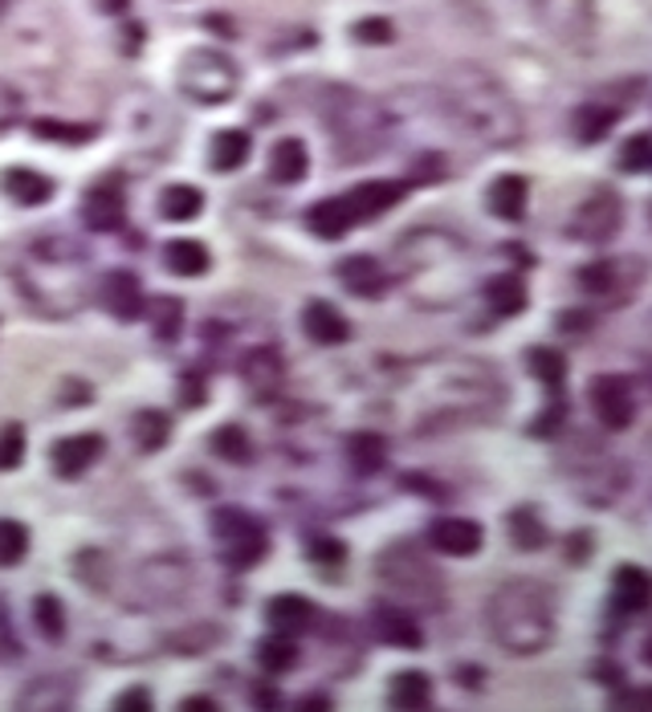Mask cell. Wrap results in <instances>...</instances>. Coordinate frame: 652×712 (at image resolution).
<instances>
[{
    "label": "cell",
    "mask_w": 652,
    "mask_h": 712,
    "mask_svg": "<svg viewBox=\"0 0 652 712\" xmlns=\"http://www.w3.org/2000/svg\"><path fill=\"white\" fill-rule=\"evenodd\" d=\"M493 640L514 655H538L547 652L554 640V611L551 595L530 578H514V583L497 586L485 607Z\"/></svg>",
    "instance_id": "6da1fadb"
},
{
    "label": "cell",
    "mask_w": 652,
    "mask_h": 712,
    "mask_svg": "<svg viewBox=\"0 0 652 712\" xmlns=\"http://www.w3.org/2000/svg\"><path fill=\"white\" fill-rule=\"evenodd\" d=\"M445 102H449L453 118L485 142L506 147V142H514L522 135V118L514 111L510 94L493 78L473 70V66H457L453 70V78L445 82Z\"/></svg>",
    "instance_id": "7a4b0ae2"
},
{
    "label": "cell",
    "mask_w": 652,
    "mask_h": 712,
    "mask_svg": "<svg viewBox=\"0 0 652 712\" xmlns=\"http://www.w3.org/2000/svg\"><path fill=\"white\" fill-rule=\"evenodd\" d=\"M322 118L331 127L339 159H367L384 147V106L347 85H331L322 99Z\"/></svg>",
    "instance_id": "3957f363"
},
{
    "label": "cell",
    "mask_w": 652,
    "mask_h": 712,
    "mask_svg": "<svg viewBox=\"0 0 652 712\" xmlns=\"http://www.w3.org/2000/svg\"><path fill=\"white\" fill-rule=\"evenodd\" d=\"M379 583L388 586L396 602H408V607H421V611H436L445 602V583L428 562H424L412 546H391L379 558Z\"/></svg>",
    "instance_id": "277c9868"
},
{
    "label": "cell",
    "mask_w": 652,
    "mask_h": 712,
    "mask_svg": "<svg viewBox=\"0 0 652 712\" xmlns=\"http://www.w3.org/2000/svg\"><path fill=\"white\" fill-rule=\"evenodd\" d=\"M237 85H241V70L229 54L201 45L180 57V90L196 106H225L237 94Z\"/></svg>",
    "instance_id": "5b68a950"
},
{
    "label": "cell",
    "mask_w": 652,
    "mask_h": 712,
    "mask_svg": "<svg viewBox=\"0 0 652 712\" xmlns=\"http://www.w3.org/2000/svg\"><path fill=\"white\" fill-rule=\"evenodd\" d=\"M213 538H217L220 554L232 570H249L258 566L265 550H270V533L261 526L253 513L237 509V505H225L213 517Z\"/></svg>",
    "instance_id": "8992f818"
},
{
    "label": "cell",
    "mask_w": 652,
    "mask_h": 712,
    "mask_svg": "<svg viewBox=\"0 0 652 712\" xmlns=\"http://www.w3.org/2000/svg\"><path fill=\"white\" fill-rule=\"evenodd\" d=\"M587 399H592L599 427H608V432H624L637 420V395L620 375H595L592 387H587Z\"/></svg>",
    "instance_id": "52a82bcc"
},
{
    "label": "cell",
    "mask_w": 652,
    "mask_h": 712,
    "mask_svg": "<svg viewBox=\"0 0 652 712\" xmlns=\"http://www.w3.org/2000/svg\"><path fill=\"white\" fill-rule=\"evenodd\" d=\"M620 220H624V204L611 196L608 187H599L595 196H587L580 204V213L571 220V237H575V241H587V244H604L616 237Z\"/></svg>",
    "instance_id": "ba28073f"
},
{
    "label": "cell",
    "mask_w": 652,
    "mask_h": 712,
    "mask_svg": "<svg viewBox=\"0 0 652 712\" xmlns=\"http://www.w3.org/2000/svg\"><path fill=\"white\" fill-rule=\"evenodd\" d=\"M139 586L147 590L151 602H180L192 586V570H188V562H180V558H151V562L139 570Z\"/></svg>",
    "instance_id": "9c48e42d"
},
{
    "label": "cell",
    "mask_w": 652,
    "mask_h": 712,
    "mask_svg": "<svg viewBox=\"0 0 652 712\" xmlns=\"http://www.w3.org/2000/svg\"><path fill=\"white\" fill-rule=\"evenodd\" d=\"M82 220L90 232H118L127 225V199H123V184L118 180H102L87 192L82 199Z\"/></svg>",
    "instance_id": "30bf717a"
},
{
    "label": "cell",
    "mask_w": 652,
    "mask_h": 712,
    "mask_svg": "<svg viewBox=\"0 0 652 712\" xmlns=\"http://www.w3.org/2000/svg\"><path fill=\"white\" fill-rule=\"evenodd\" d=\"M102 448H106V440H102L99 432H78V436H66V440H58L49 448V464H54V472H58L61 481H73V476H82L99 460Z\"/></svg>",
    "instance_id": "8fae6325"
},
{
    "label": "cell",
    "mask_w": 652,
    "mask_h": 712,
    "mask_svg": "<svg viewBox=\"0 0 652 712\" xmlns=\"http://www.w3.org/2000/svg\"><path fill=\"white\" fill-rule=\"evenodd\" d=\"M481 533L478 521H469V517H441L428 526V546H433L436 554H449V558H469L481 550Z\"/></svg>",
    "instance_id": "7c38bea8"
},
{
    "label": "cell",
    "mask_w": 652,
    "mask_h": 712,
    "mask_svg": "<svg viewBox=\"0 0 652 712\" xmlns=\"http://www.w3.org/2000/svg\"><path fill=\"white\" fill-rule=\"evenodd\" d=\"M99 298L106 310L115 313L118 322H130V318L144 313L147 294H144V285H139V277H135L130 269H111L99 285Z\"/></svg>",
    "instance_id": "4fadbf2b"
},
{
    "label": "cell",
    "mask_w": 652,
    "mask_h": 712,
    "mask_svg": "<svg viewBox=\"0 0 652 712\" xmlns=\"http://www.w3.org/2000/svg\"><path fill=\"white\" fill-rule=\"evenodd\" d=\"M404 192H408L404 180H367V184L351 187L347 199L359 220H376V216L391 213V208L404 199Z\"/></svg>",
    "instance_id": "5bb4252c"
},
{
    "label": "cell",
    "mask_w": 652,
    "mask_h": 712,
    "mask_svg": "<svg viewBox=\"0 0 652 712\" xmlns=\"http://www.w3.org/2000/svg\"><path fill=\"white\" fill-rule=\"evenodd\" d=\"M587 4L592 0H538V16L554 37L575 42V37H587V16H592Z\"/></svg>",
    "instance_id": "9a60e30c"
},
{
    "label": "cell",
    "mask_w": 652,
    "mask_h": 712,
    "mask_svg": "<svg viewBox=\"0 0 652 712\" xmlns=\"http://www.w3.org/2000/svg\"><path fill=\"white\" fill-rule=\"evenodd\" d=\"M355 225H359V216H355L347 196L319 199V204L306 213V228H310L314 237H322V241H339V237H347Z\"/></svg>",
    "instance_id": "2e32d148"
},
{
    "label": "cell",
    "mask_w": 652,
    "mask_h": 712,
    "mask_svg": "<svg viewBox=\"0 0 652 712\" xmlns=\"http://www.w3.org/2000/svg\"><path fill=\"white\" fill-rule=\"evenodd\" d=\"M314 619H319V611H314V602L302 595H274L265 602V623H274V631L290 635V640L294 635H302V631H310Z\"/></svg>",
    "instance_id": "e0dca14e"
},
{
    "label": "cell",
    "mask_w": 652,
    "mask_h": 712,
    "mask_svg": "<svg viewBox=\"0 0 652 712\" xmlns=\"http://www.w3.org/2000/svg\"><path fill=\"white\" fill-rule=\"evenodd\" d=\"M16 709H30V712L73 709V680L70 676H37V680L16 697Z\"/></svg>",
    "instance_id": "ac0fdd59"
},
{
    "label": "cell",
    "mask_w": 652,
    "mask_h": 712,
    "mask_svg": "<svg viewBox=\"0 0 652 712\" xmlns=\"http://www.w3.org/2000/svg\"><path fill=\"white\" fill-rule=\"evenodd\" d=\"M334 273H339V282L347 285L355 298H379V294H384V285H388V273H384V265H379L376 256H367V253L343 256Z\"/></svg>",
    "instance_id": "d6986e66"
},
{
    "label": "cell",
    "mask_w": 652,
    "mask_h": 712,
    "mask_svg": "<svg viewBox=\"0 0 652 712\" xmlns=\"http://www.w3.org/2000/svg\"><path fill=\"white\" fill-rule=\"evenodd\" d=\"M302 330L306 338L319 342V346H343L351 338V322L334 310L331 301H310L302 310Z\"/></svg>",
    "instance_id": "ffe728a7"
},
{
    "label": "cell",
    "mask_w": 652,
    "mask_h": 712,
    "mask_svg": "<svg viewBox=\"0 0 652 712\" xmlns=\"http://www.w3.org/2000/svg\"><path fill=\"white\" fill-rule=\"evenodd\" d=\"M371 631L379 635V643L408 647V652H416V647L424 643L421 623H416L408 611H400V607H379V611L371 615Z\"/></svg>",
    "instance_id": "44dd1931"
},
{
    "label": "cell",
    "mask_w": 652,
    "mask_h": 712,
    "mask_svg": "<svg viewBox=\"0 0 652 712\" xmlns=\"http://www.w3.org/2000/svg\"><path fill=\"white\" fill-rule=\"evenodd\" d=\"M611 595H616V607L620 611H628V615H640V611H649L652 607V574L649 570H640V566H616V574H611Z\"/></svg>",
    "instance_id": "7402d4cb"
},
{
    "label": "cell",
    "mask_w": 652,
    "mask_h": 712,
    "mask_svg": "<svg viewBox=\"0 0 652 712\" xmlns=\"http://www.w3.org/2000/svg\"><path fill=\"white\" fill-rule=\"evenodd\" d=\"M0 192L16 199V204H25V208H37V204L54 196V180L33 168H9L0 175Z\"/></svg>",
    "instance_id": "603a6c76"
},
{
    "label": "cell",
    "mask_w": 652,
    "mask_h": 712,
    "mask_svg": "<svg viewBox=\"0 0 652 712\" xmlns=\"http://www.w3.org/2000/svg\"><path fill=\"white\" fill-rule=\"evenodd\" d=\"M241 375H245V383L253 387L261 399H270L277 387H282L286 363H282V355H277L274 346H258V351H249V355H245V367H241Z\"/></svg>",
    "instance_id": "cb8c5ba5"
},
{
    "label": "cell",
    "mask_w": 652,
    "mask_h": 712,
    "mask_svg": "<svg viewBox=\"0 0 652 712\" xmlns=\"http://www.w3.org/2000/svg\"><path fill=\"white\" fill-rule=\"evenodd\" d=\"M526 196H530V184L522 175H497L485 192V208H490L497 220H522L526 213Z\"/></svg>",
    "instance_id": "d4e9b609"
},
{
    "label": "cell",
    "mask_w": 652,
    "mask_h": 712,
    "mask_svg": "<svg viewBox=\"0 0 652 712\" xmlns=\"http://www.w3.org/2000/svg\"><path fill=\"white\" fill-rule=\"evenodd\" d=\"M306 171H310V151H306L302 139H277L274 151H270V175L277 184H302Z\"/></svg>",
    "instance_id": "484cf974"
},
{
    "label": "cell",
    "mask_w": 652,
    "mask_h": 712,
    "mask_svg": "<svg viewBox=\"0 0 652 712\" xmlns=\"http://www.w3.org/2000/svg\"><path fill=\"white\" fill-rule=\"evenodd\" d=\"M624 106H608V102H583L575 118H571V127H575V139L580 142H599L608 139L611 127L620 123Z\"/></svg>",
    "instance_id": "4316f807"
},
{
    "label": "cell",
    "mask_w": 652,
    "mask_h": 712,
    "mask_svg": "<svg viewBox=\"0 0 652 712\" xmlns=\"http://www.w3.org/2000/svg\"><path fill=\"white\" fill-rule=\"evenodd\" d=\"M163 265H168L175 277H204L208 265H213V256H208V249H204L201 241L175 237V241L163 244Z\"/></svg>",
    "instance_id": "83f0119b"
},
{
    "label": "cell",
    "mask_w": 652,
    "mask_h": 712,
    "mask_svg": "<svg viewBox=\"0 0 652 712\" xmlns=\"http://www.w3.org/2000/svg\"><path fill=\"white\" fill-rule=\"evenodd\" d=\"M388 704H396V709H428L433 704V680L424 671H396L388 680Z\"/></svg>",
    "instance_id": "f1b7e54d"
},
{
    "label": "cell",
    "mask_w": 652,
    "mask_h": 712,
    "mask_svg": "<svg viewBox=\"0 0 652 712\" xmlns=\"http://www.w3.org/2000/svg\"><path fill=\"white\" fill-rule=\"evenodd\" d=\"M347 460L351 469L359 472V476H376L379 469H384V460H388V440L379 436V432H355L347 440Z\"/></svg>",
    "instance_id": "f546056e"
},
{
    "label": "cell",
    "mask_w": 652,
    "mask_h": 712,
    "mask_svg": "<svg viewBox=\"0 0 652 712\" xmlns=\"http://www.w3.org/2000/svg\"><path fill=\"white\" fill-rule=\"evenodd\" d=\"M144 313L151 330H156V338L160 342H172L180 330H184V301L172 298V294H156V298L144 301Z\"/></svg>",
    "instance_id": "4dcf8cb0"
},
{
    "label": "cell",
    "mask_w": 652,
    "mask_h": 712,
    "mask_svg": "<svg viewBox=\"0 0 652 712\" xmlns=\"http://www.w3.org/2000/svg\"><path fill=\"white\" fill-rule=\"evenodd\" d=\"M249 151H253V142H249L245 130H217L213 147H208V163H213V171H237L249 159Z\"/></svg>",
    "instance_id": "1f68e13d"
},
{
    "label": "cell",
    "mask_w": 652,
    "mask_h": 712,
    "mask_svg": "<svg viewBox=\"0 0 652 712\" xmlns=\"http://www.w3.org/2000/svg\"><path fill=\"white\" fill-rule=\"evenodd\" d=\"M485 301H490L493 313L514 318V313L526 310V285H522V277H514V273H497V277L485 282Z\"/></svg>",
    "instance_id": "d6a6232c"
},
{
    "label": "cell",
    "mask_w": 652,
    "mask_h": 712,
    "mask_svg": "<svg viewBox=\"0 0 652 712\" xmlns=\"http://www.w3.org/2000/svg\"><path fill=\"white\" fill-rule=\"evenodd\" d=\"M526 370L535 375L538 383L547 387L551 395H559L567 383V358L554 351V346H530L526 351Z\"/></svg>",
    "instance_id": "836d02e7"
},
{
    "label": "cell",
    "mask_w": 652,
    "mask_h": 712,
    "mask_svg": "<svg viewBox=\"0 0 652 712\" xmlns=\"http://www.w3.org/2000/svg\"><path fill=\"white\" fill-rule=\"evenodd\" d=\"M204 208V192L192 184H172L160 192V216L172 220V225H184V220H196Z\"/></svg>",
    "instance_id": "e575fe53"
},
{
    "label": "cell",
    "mask_w": 652,
    "mask_h": 712,
    "mask_svg": "<svg viewBox=\"0 0 652 712\" xmlns=\"http://www.w3.org/2000/svg\"><path fill=\"white\" fill-rule=\"evenodd\" d=\"M130 436H135V448L139 452H160L168 436H172V420L156 407H144V412H135L130 420Z\"/></svg>",
    "instance_id": "d590c367"
},
{
    "label": "cell",
    "mask_w": 652,
    "mask_h": 712,
    "mask_svg": "<svg viewBox=\"0 0 652 712\" xmlns=\"http://www.w3.org/2000/svg\"><path fill=\"white\" fill-rule=\"evenodd\" d=\"M258 664L270 671V676H282V671H290L294 664H298V647H294L290 635L277 631V635L258 643Z\"/></svg>",
    "instance_id": "8d00e7d4"
},
{
    "label": "cell",
    "mask_w": 652,
    "mask_h": 712,
    "mask_svg": "<svg viewBox=\"0 0 652 712\" xmlns=\"http://www.w3.org/2000/svg\"><path fill=\"white\" fill-rule=\"evenodd\" d=\"M510 541L518 546V550H538V546H547V526L538 521V513L530 505H522V509L510 513Z\"/></svg>",
    "instance_id": "74e56055"
},
{
    "label": "cell",
    "mask_w": 652,
    "mask_h": 712,
    "mask_svg": "<svg viewBox=\"0 0 652 712\" xmlns=\"http://www.w3.org/2000/svg\"><path fill=\"white\" fill-rule=\"evenodd\" d=\"M33 623L49 643L66 640V607L58 595H37L33 598Z\"/></svg>",
    "instance_id": "f35d334b"
},
{
    "label": "cell",
    "mask_w": 652,
    "mask_h": 712,
    "mask_svg": "<svg viewBox=\"0 0 652 712\" xmlns=\"http://www.w3.org/2000/svg\"><path fill=\"white\" fill-rule=\"evenodd\" d=\"M225 640V631L213 623H188L180 635H172V652H184V655H204L213 652L217 643Z\"/></svg>",
    "instance_id": "ab89813d"
},
{
    "label": "cell",
    "mask_w": 652,
    "mask_h": 712,
    "mask_svg": "<svg viewBox=\"0 0 652 712\" xmlns=\"http://www.w3.org/2000/svg\"><path fill=\"white\" fill-rule=\"evenodd\" d=\"M30 130L45 142H90L94 139V127H82V123H61V118H33Z\"/></svg>",
    "instance_id": "60d3db41"
},
{
    "label": "cell",
    "mask_w": 652,
    "mask_h": 712,
    "mask_svg": "<svg viewBox=\"0 0 652 712\" xmlns=\"http://www.w3.org/2000/svg\"><path fill=\"white\" fill-rule=\"evenodd\" d=\"M208 444H213V452H217L220 460H232V464H245L249 456H253V444H249V436L237 424L217 427Z\"/></svg>",
    "instance_id": "b9f144b4"
},
{
    "label": "cell",
    "mask_w": 652,
    "mask_h": 712,
    "mask_svg": "<svg viewBox=\"0 0 652 712\" xmlns=\"http://www.w3.org/2000/svg\"><path fill=\"white\" fill-rule=\"evenodd\" d=\"M580 285L595 298H611L620 289V261H595L580 273Z\"/></svg>",
    "instance_id": "7bdbcfd3"
},
{
    "label": "cell",
    "mask_w": 652,
    "mask_h": 712,
    "mask_svg": "<svg viewBox=\"0 0 652 712\" xmlns=\"http://www.w3.org/2000/svg\"><path fill=\"white\" fill-rule=\"evenodd\" d=\"M25 554H30V529L0 517V566H16V562H25Z\"/></svg>",
    "instance_id": "ee69618b"
},
{
    "label": "cell",
    "mask_w": 652,
    "mask_h": 712,
    "mask_svg": "<svg viewBox=\"0 0 652 712\" xmlns=\"http://www.w3.org/2000/svg\"><path fill=\"white\" fill-rule=\"evenodd\" d=\"M25 427L21 424H4L0 427V472H13L21 469V460H25Z\"/></svg>",
    "instance_id": "f6af8a7d"
},
{
    "label": "cell",
    "mask_w": 652,
    "mask_h": 712,
    "mask_svg": "<svg viewBox=\"0 0 652 712\" xmlns=\"http://www.w3.org/2000/svg\"><path fill=\"white\" fill-rule=\"evenodd\" d=\"M351 37L363 45H388L396 42V25H391L388 16H363V21H355Z\"/></svg>",
    "instance_id": "bcb514c9"
},
{
    "label": "cell",
    "mask_w": 652,
    "mask_h": 712,
    "mask_svg": "<svg viewBox=\"0 0 652 712\" xmlns=\"http://www.w3.org/2000/svg\"><path fill=\"white\" fill-rule=\"evenodd\" d=\"M620 168L624 171H649L652 168V135H632V139L620 147Z\"/></svg>",
    "instance_id": "7dc6e473"
},
{
    "label": "cell",
    "mask_w": 652,
    "mask_h": 712,
    "mask_svg": "<svg viewBox=\"0 0 652 712\" xmlns=\"http://www.w3.org/2000/svg\"><path fill=\"white\" fill-rule=\"evenodd\" d=\"M151 704H156V700H151V692H147V688H139V684H135V688H127V692L115 700L118 712H151Z\"/></svg>",
    "instance_id": "c3c4849f"
},
{
    "label": "cell",
    "mask_w": 652,
    "mask_h": 712,
    "mask_svg": "<svg viewBox=\"0 0 652 712\" xmlns=\"http://www.w3.org/2000/svg\"><path fill=\"white\" fill-rule=\"evenodd\" d=\"M310 554H314V562H343V558H347V550H343L339 541H331V538H314V541H310Z\"/></svg>",
    "instance_id": "681fc988"
},
{
    "label": "cell",
    "mask_w": 652,
    "mask_h": 712,
    "mask_svg": "<svg viewBox=\"0 0 652 712\" xmlns=\"http://www.w3.org/2000/svg\"><path fill=\"white\" fill-rule=\"evenodd\" d=\"M616 709H652V688H632V692H620L611 697Z\"/></svg>",
    "instance_id": "f907efd6"
},
{
    "label": "cell",
    "mask_w": 652,
    "mask_h": 712,
    "mask_svg": "<svg viewBox=\"0 0 652 712\" xmlns=\"http://www.w3.org/2000/svg\"><path fill=\"white\" fill-rule=\"evenodd\" d=\"M559 326H563L567 334H583V330H592V313L571 310V313H563V318H559Z\"/></svg>",
    "instance_id": "816d5d0a"
},
{
    "label": "cell",
    "mask_w": 652,
    "mask_h": 712,
    "mask_svg": "<svg viewBox=\"0 0 652 712\" xmlns=\"http://www.w3.org/2000/svg\"><path fill=\"white\" fill-rule=\"evenodd\" d=\"M249 697H253V704H261V709H274V704H282V692H274L270 684H253V688H249Z\"/></svg>",
    "instance_id": "f5cc1de1"
},
{
    "label": "cell",
    "mask_w": 652,
    "mask_h": 712,
    "mask_svg": "<svg viewBox=\"0 0 652 712\" xmlns=\"http://www.w3.org/2000/svg\"><path fill=\"white\" fill-rule=\"evenodd\" d=\"M180 391H188V407H201L204 403V383L196 379V375H188V379L180 383Z\"/></svg>",
    "instance_id": "db71d44e"
},
{
    "label": "cell",
    "mask_w": 652,
    "mask_h": 712,
    "mask_svg": "<svg viewBox=\"0 0 652 712\" xmlns=\"http://www.w3.org/2000/svg\"><path fill=\"white\" fill-rule=\"evenodd\" d=\"M180 709H184V712H217L220 704H217V700H201V697H192V700H180Z\"/></svg>",
    "instance_id": "11a10c76"
},
{
    "label": "cell",
    "mask_w": 652,
    "mask_h": 712,
    "mask_svg": "<svg viewBox=\"0 0 652 712\" xmlns=\"http://www.w3.org/2000/svg\"><path fill=\"white\" fill-rule=\"evenodd\" d=\"M127 4H130V0H99V9H102V13H111V16L127 13Z\"/></svg>",
    "instance_id": "9f6ffc18"
},
{
    "label": "cell",
    "mask_w": 652,
    "mask_h": 712,
    "mask_svg": "<svg viewBox=\"0 0 652 712\" xmlns=\"http://www.w3.org/2000/svg\"><path fill=\"white\" fill-rule=\"evenodd\" d=\"M302 709H331V700H322V697H306V700H302Z\"/></svg>",
    "instance_id": "6f0895ef"
},
{
    "label": "cell",
    "mask_w": 652,
    "mask_h": 712,
    "mask_svg": "<svg viewBox=\"0 0 652 712\" xmlns=\"http://www.w3.org/2000/svg\"><path fill=\"white\" fill-rule=\"evenodd\" d=\"M9 4H13V0H0V16H4V9H9Z\"/></svg>",
    "instance_id": "680465c9"
}]
</instances>
